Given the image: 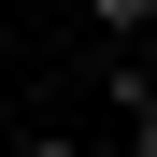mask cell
Wrapping results in <instances>:
<instances>
[{
	"label": "cell",
	"instance_id": "cell-1",
	"mask_svg": "<svg viewBox=\"0 0 157 157\" xmlns=\"http://www.w3.org/2000/svg\"><path fill=\"white\" fill-rule=\"evenodd\" d=\"M100 14H143V29H157V0H100Z\"/></svg>",
	"mask_w": 157,
	"mask_h": 157
},
{
	"label": "cell",
	"instance_id": "cell-2",
	"mask_svg": "<svg viewBox=\"0 0 157 157\" xmlns=\"http://www.w3.org/2000/svg\"><path fill=\"white\" fill-rule=\"evenodd\" d=\"M29 157H71V143H29Z\"/></svg>",
	"mask_w": 157,
	"mask_h": 157
}]
</instances>
